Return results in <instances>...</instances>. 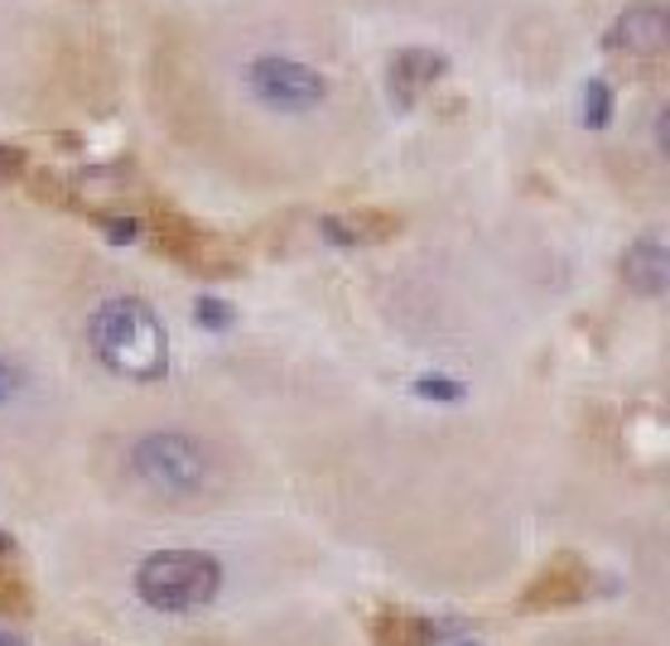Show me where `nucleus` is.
I'll return each mask as SVG.
<instances>
[{"mask_svg":"<svg viewBox=\"0 0 670 646\" xmlns=\"http://www.w3.org/2000/svg\"><path fill=\"white\" fill-rule=\"evenodd\" d=\"M92 348L97 358L121 376H136V381H155L165 376L169 366V337L159 329V319L150 304L140 300H107L101 310L92 314Z\"/></svg>","mask_w":670,"mask_h":646,"instance_id":"obj_1","label":"nucleus"},{"mask_svg":"<svg viewBox=\"0 0 670 646\" xmlns=\"http://www.w3.org/2000/svg\"><path fill=\"white\" fill-rule=\"evenodd\" d=\"M223 569L203 550H159L136 569V594L159 613H194L213 604Z\"/></svg>","mask_w":670,"mask_h":646,"instance_id":"obj_2","label":"nucleus"},{"mask_svg":"<svg viewBox=\"0 0 670 646\" xmlns=\"http://www.w3.org/2000/svg\"><path fill=\"white\" fill-rule=\"evenodd\" d=\"M130 473L159 497H198L213 482V453L188 434H145L130 449Z\"/></svg>","mask_w":670,"mask_h":646,"instance_id":"obj_3","label":"nucleus"},{"mask_svg":"<svg viewBox=\"0 0 670 646\" xmlns=\"http://www.w3.org/2000/svg\"><path fill=\"white\" fill-rule=\"evenodd\" d=\"M150 237L159 242V252H169L174 261H179V266L198 271V275H223V271L237 266L223 242L208 237L203 227H194L188 217L169 213V208H159V213L150 217Z\"/></svg>","mask_w":670,"mask_h":646,"instance_id":"obj_4","label":"nucleus"},{"mask_svg":"<svg viewBox=\"0 0 670 646\" xmlns=\"http://www.w3.org/2000/svg\"><path fill=\"white\" fill-rule=\"evenodd\" d=\"M256 97H266L270 107H285V111H304V107H318L324 101V78L309 68V63H295V58H256L246 68Z\"/></svg>","mask_w":670,"mask_h":646,"instance_id":"obj_5","label":"nucleus"},{"mask_svg":"<svg viewBox=\"0 0 670 646\" xmlns=\"http://www.w3.org/2000/svg\"><path fill=\"white\" fill-rule=\"evenodd\" d=\"M608 49H622L632 58H657L666 53V6L661 0H632L608 29Z\"/></svg>","mask_w":670,"mask_h":646,"instance_id":"obj_6","label":"nucleus"},{"mask_svg":"<svg viewBox=\"0 0 670 646\" xmlns=\"http://www.w3.org/2000/svg\"><path fill=\"white\" fill-rule=\"evenodd\" d=\"M444 68L449 63L440 49H405V53H396V63H391V92H396L401 107H411L415 92H425Z\"/></svg>","mask_w":670,"mask_h":646,"instance_id":"obj_7","label":"nucleus"},{"mask_svg":"<svg viewBox=\"0 0 670 646\" xmlns=\"http://www.w3.org/2000/svg\"><path fill=\"white\" fill-rule=\"evenodd\" d=\"M622 281H628L637 295H661L666 290V246L661 237H642L622 256Z\"/></svg>","mask_w":670,"mask_h":646,"instance_id":"obj_8","label":"nucleus"},{"mask_svg":"<svg viewBox=\"0 0 670 646\" xmlns=\"http://www.w3.org/2000/svg\"><path fill=\"white\" fill-rule=\"evenodd\" d=\"M579 589H584V569H579V560H560V565L550 569V575L526 594V608H560V604H574Z\"/></svg>","mask_w":670,"mask_h":646,"instance_id":"obj_9","label":"nucleus"},{"mask_svg":"<svg viewBox=\"0 0 670 646\" xmlns=\"http://www.w3.org/2000/svg\"><path fill=\"white\" fill-rule=\"evenodd\" d=\"M372 633L382 646H425L434 637V627L420 623V618H376Z\"/></svg>","mask_w":670,"mask_h":646,"instance_id":"obj_10","label":"nucleus"},{"mask_svg":"<svg viewBox=\"0 0 670 646\" xmlns=\"http://www.w3.org/2000/svg\"><path fill=\"white\" fill-rule=\"evenodd\" d=\"M584 121H589L593 130H603L608 121H613V87H608L603 78H593V82L584 87Z\"/></svg>","mask_w":670,"mask_h":646,"instance_id":"obj_11","label":"nucleus"},{"mask_svg":"<svg viewBox=\"0 0 670 646\" xmlns=\"http://www.w3.org/2000/svg\"><path fill=\"white\" fill-rule=\"evenodd\" d=\"M415 395H425V401H463V386L459 381H444V376H420L415 381Z\"/></svg>","mask_w":670,"mask_h":646,"instance_id":"obj_12","label":"nucleus"},{"mask_svg":"<svg viewBox=\"0 0 670 646\" xmlns=\"http://www.w3.org/2000/svg\"><path fill=\"white\" fill-rule=\"evenodd\" d=\"M324 237L328 242H338V246H357L362 242V232L353 223H338V217H324Z\"/></svg>","mask_w":670,"mask_h":646,"instance_id":"obj_13","label":"nucleus"},{"mask_svg":"<svg viewBox=\"0 0 670 646\" xmlns=\"http://www.w3.org/2000/svg\"><path fill=\"white\" fill-rule=\"evenodd\" d=\"M198 319L208 323V329H227V323H231V310H227L223 300H198Z\"/></svg>","mask_w":670,"mask_h":646,"instance_id":"obj_14","label":"nucleus"},{"mask_svg":"<svg viewBox=\"0 0 670 646\" xmlns=\"http://www.w3.org/2000/svg\"><path fill=\"white\" fill-rule=\"evenodd\" d=\"M20 604H24V584H20V579H10L6 569H0V608L14 613Z\"/></svg>","mask_w":670,"mask_h":646,"instance_id":"obj_15","label":"nucleus"},{"mask_svg":"<svg viewBox=\"0 0 670 646\" xmlns=\"http://www.w3.org/2000/svg\"><path fill=\"white\" fill-rule=\"evenodd\" d=\"M107 237L130 242V237H140V223H130V217H107Z\"/></svg>","mask_w":670,"mask_h":646,"instance_id":"obj_16","label":"nucleus"},{"mask_svg":"<svg viewBox=\"0 0 670 646\" xmlns=\"http://www.w3.org/2000/svg\"><path fill=\"white\" fill-rule=\"evenodd\" d=\"M29 169L24 165V150H14V145H0V174H20Z\"/></svg>","mask_w":670,"mask_h":646,"instance_id":"obj_17","label":"nucleus"},{"mask_svg":"<svg viewBox=\"0 0 670 646\" xmlns=\"http://www.w3.org/2000/svg\"><path fill=\"white\" fill-rule=\"evenodd\" d=\"M14 391H20V372H14V366L0 358V401H10Z\"/></svg>","mask_w":670,"mask_h":646,"instance_id":"obj_18","label":"nucleus"},{"mask_svg":"<svg viewBox=\"0 0 670 646\" xmlns=\"http://www.w3.org/2000/svg\"><path fill=\"white\" fill-rule=\"evenodd\" d=\"M0 646H24L20 637H10V633H0Z\"/></svg>","mask_w":670,"mask_h":646,"instance_id":"obj_19","label":"nucleus"},{"mask_svg":"<svg viewBox=\"0 0 670 646\" xmlns=\"http://www.w3.org/2000/svg\"><path fill=\"white\" fill-rule=\"evenodd\" d=\"M449 646H477V642H449Z\"/></svg>","mask_w":670,"mask_h":646,"instance_id":"obj_20","label":"nucleus"},{"mask_svg":"<svg viewBox=\"0 0 670 646\" xmlns=\"http://www.w3.org/2000/svg\"><path fill=\"white\" fill-rule=\"evenodd\" d=\"M0 550H10V540H6V536H0Z\"/></svg>","mask_w":670,"mask_h":646,"instance_id":"obj_21","label":"nucleus"}]
</instances>
